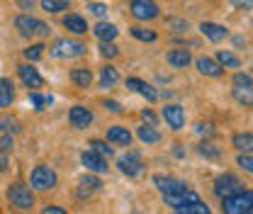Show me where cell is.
<instances>
[{
	"label": "cell",
	"instance_id": "obj_39",
	"mask_svg": "<svg viewBox=\"0 0 253 214\" xmlns=\"http://www.w3.org/2000/svg\"><path fill=\"white\" fill-rule=\"evenodd\" d=\"M234 97H236L239 102H244L246 107H251V102H253L251 88H234Z\"/></svg>",
	"mask_w": 253,
	"mask_h": 214
},
{
	"label": "cell",
	"instance_id": "obj_10",
	"mask_svg": "<svg viewBox=\"0 0 253 214\" xmlns=\"http://www.w3.org/2000/svg\"><path fill=\"white\" fill-rule=\"evenodd\" d=\"M68 122H71L73 129H88L93 124V112L83 105H73L68 110Z\"/></svg>",
	"mask_w": 253,
	"mask_h": 214
},
{
	"label": "cell",
	"instance_id": "obj_50",
	"mask_svg": "<svg viewBox=\"0 0 253 214\" xmlns=\"http://www.w3.org/2000/svg\"><path fill=\"white\" fill-rule=\"evenodd\" d=\"M5 168H7V156H5V153L0 151V173H2Z\"/></svg>",
	"mask_w": 253,
	"mask_h": 214
},
{
	"label": "cell",
	"instance_id": "obj_11",
	"mask_svg": "<svg viewBox=\"0 0 253 214\" xmlns=\"http://www.w3.org/2000/svg\"><path fill=\"white\" fill-rule=\"evenodd\" d=\"M81 163L88 168V173H107V158L105 156H100L97 151H93V149H88V151L81 153Z\"/></svg>",
	"mask_w": 253,
	"mask_h": 214
},
{
	"label": "cell",
	"instance_id": "obj_24",
	"mask_svg": "<svg viewBox=\"0 0 253 214\" xmlns=\"http://www.w3.org/2000/svg\"><path fill=\"white\" fill-rule=\"evenodd\" d=\"M117 81H120V73L115 66L107 63L100 68V88H112V86H117Z\"/></svg>",
	"mask_w": 253,
	"mask_h": 214
},
{
	"label": "cell",
	"instance_id": "obj_12",
	"mask_svg": "<svg viewBox=\"0 0 253 214\" xmlns=\"http://www.w3.org/2000/svg\"><path fill=\"white\" fill-rule=\"evenodd\" d=\"M17 76H20V81L27 86V88H44V78H42V73L32 66V63H22V66H17Z\"/></svg>",
	"mask_w": 253,
	"mask_h": 214
},
{
	"label": "cell",
	"instance_id": "obj_45",
	"mask_svg": "<svg viewBox=\"0 0 253 214\" xmlns=\"http://www.w3.org/2000/svg\"><path fill=\"white\" fill-rule=\"evenodd\" d=\"M105 110H110V112H115V115H122V112H125V107H122L117 100H105Z\"/></svg>",
	"mask_w": 253,
	"mask_h": 214
},
{
	"label": "cell",
	"instance_id": "obj_13",
	"mask_svg": "<svg viewBox=\"0 0 253 214\" xmlns=\"http://www.w3.org/2000/svg\"><path fill=\"white\" fill-rule=\"evenodd\" d=\"M154 185H156V190L161 195H168V192H180V190H185V183L183 180H178V178H173V175H163V173H156L154 178Z\"/></svg>",
	"mask_w": 253,
	"mask_h": 214
},
{
	"label": "cell",
	"instance_id": "obj_6",
	"mask_svg": "<svg viewBox=\"0 0 253 214\" xmlns=\"http://www.w3.org/2000/svg\"><path fill=\"white\" fill-rule=\"evenodd\" d=\"M161 117L166 120V124H168L173 131H180V129L185 127V110H183L180 105H175V102H168V105H163V110H161Z\"/></svg>",
	"mask_w": 253,
	"mask_h": 214
},
{
	"label": "cell",
	"instance_id": "obj_31",
	"mask_svg": "<svg viewBox=\"0 0 253 214\" xmlns=\"http://www.w3.org/2000/svg\"><path fill=\"white\" fill-rule=\"evenodd\" d=\"M231 144H234V146H236L239 151H251V149H253V136H251V131H246V134H234Z\"/></svg>",
	"mask_w": 253,
	"mask_h": 214
},
{
	"label": "cell",
	"instance_id": "obj_17",
	"mask_svg": "<svg viewBox=\"0 0 253 214\" xmlns=\"http://www.w3.org/2000/svg\"><path fill=\"white\" fill-rule=\"evenodd\" d=\"M200 32H202L210 42H214V44H219L221 39H226V34H229V30L217 25V22H202V25H200Z\"/></svg>",
	"mask_w": 253,
	"mask_h": 214
},
{
	"label": "cell",
	"instance_id": "obj_33",
	"mask_svg": "<svg viewBox=\"0 0 253 214\" xmlns=\"http://www.w3.org/2000/svg\"><path fill=\"white\" fill-rule=\"evenodd\" d=\"M68 0H42V7L46 10V12H63V10H68Z\"/></svg>",
	"mask_w": 253,
	"mask_h": 214
},
{
	"label": "cell",
	"instance_id": "obj_20",
	"mask_svg": "<svg viewBox=\"0 0 253 214\" xmlns=\"http://www.w3.org/2000/svg\"><path fill=\"white\" fill-rule=\"evenodd\" d=\"M63 27L68 32H73V34H85V32H88V22H85L81 15L68 12V15L63 17Z\"/></svg>",
	"mask_w": 253,
	"mask_h": 214
},
{
	"label": "cell",
	"instance_id": "obj_51",
	"mask_svg": "<svg viewBox=\"0 0 253 214\" xmlns=\"http://www.w3.org/2000/svg\"><path fill=\"white\" fill-rule=\"evenodd\" d=\"M173 151H175V156H178V158H183V156H185V151H183V144H175V149H173Z\"/></svg>",
	"mask_w": 253,
	"mask_h": 214
},
{
	"label": "cell",
	"instance_id": "obj_28",
	"mask_svg": "<svg viewBox=\"0 0 253 214\" xmlns=\"http://www.w3.org/2000/svg\"><path fill=\"white\" fill-rule=\"evenodd\" d=\"M30 102L34 105V110H39V112H42V110H46V107L54 102V97H51V95H42L39 90H32L30 92Z\"/></svg>",
	"mask_w": 253,
	"mask_h": 214
},
{
	"label": "cell",
	"instance_id": "obj_49",
	"mask_svg": "<svg viewBox=\"0 0 253 214\" xmlns=\"http://www.w3.org/2000/svg\"><path fill=\"white\" fill-rule=\"evenodd\" d=\"M236 7H244V10H251V2L253 0H231Z\"/></svg>",
	"mask_w": 253,
	"mask_h": 214
},
{
	"label": "cell",
	"instance_id": "obj_4",
	"mask_svg": "<svg viewBox=\"0 0 253 214\" xmlns=\"http://www.w3.org/2000/svg\"><path fill=\"white\" fill-rule=\"evenodd\" d=\"M56 183H59L56 171H51L49 166H34V171H32V175H30V187L32 190L44 192V190L56 187Z\"/></svg>",
	"mask_w": 253,
	"mask_h": 214
},
{
	"label": "cell",
	"instance_id": "obj_16",
	"mask_svg": "<svg viewBox=\"0 0 253 214\" xmlns=\"http://www.w3.org/2000/svg\"><path fill=\"white\" fill-rule=\"evenodd\" d=\"M105 139L110 144H117V146H129L131 144V131L126 127H110L107 134H105Z\"/></svg>",
	"mask_w": 253,
	"mask_h": 214
},
{
	"label": "cell",
	"instance_id": "obj_48",
	"mask_svg": "<svg viewBox=\"0 0 253 214\" xmlns=\"http://www.w3.org/2000/svg\"><path fill=\"white\" fill-rule=\"evenodd\" d=\"M34 34H39V37H49V27H46L44 22H37V30H34Z\"/></svg>",
	"mask_w": 253,
	"mask_h": 214
},
{
	"label": "cell",
	"instance_id": "obj_14",
	"mask_svg": "<svg viewBox=\"0 0 253 214\" xmlns=\"http://www.w3.org/2000/svg\"><path fill=\"white\" fill-rule=\"evenodd\" d=\"M197 71L202 73V76H207V78H221L224 76V66H221L217 59H210V56H200L197 61Z\"/></svg>",
	"mask_w": 253,
	"mask_h": 214
},
{
	"label": "cell",
	"instance_id": "obj_37",
	"mask_svg": "<svg viewBox=\"0 0 253 214\" xmlns=\"http://www.w3.org/2000/svg\"><path fill=\"white\" fill-rule=\"evenodd\" d=\"M90 149H93V151H97L100 153V156H105V158H110V156H112V146H107V141H102V139H93V141H90Z\"/></svg>",
	"mask_w": 253,
	"mask_h": 214
},
{
	"label": "cell",
	"instance_id": "obj_21",
	"mask_svg": "<svg viewBox=\"0 0 253 214\" xmlns=\"http://www.w3.org/2000/svg\"><path fill=\"white\" fill-rule=\"evenodd\" d=\"M37 17H32V15H20V17H15V30L20 32L22 37H32L34 30H37Z\"/></svg>",
	"mask_w": 253,
	"mask_h": 214
},
{
	"label": "cell",
	"instance_id": "obj_43",
	"mask_svg": "<svg viewBox=\"0 0 253 214\" xmlns=\"http://www.w3.org/2000/svg\"><path fill=\"white\" fill-rule=\"evenodd\" d=\"M166 22H168V25H170V27H173L175 32H188L190 30L188 22H185V20H178V17H168Z\"/></svg>",
	"mask_w": 253,
	"mask_h": 214
},
{
	"label": "cell",
	"instance_id": "obj_38",
	"mask_svg": "<svg viewBox=\"0 0 253 214\" xmlns=\"http://www.w3.org/2000/svg\"><path fill=\"white\" fill-rule=\"evenodd\" d=\"M195 131L200 134V136H205V139H212L214 134H217V129H214V124L212 122H200L195 127Z\"/></svg>",
	"mask_w": 253,
	"mask_h": 214
},
{
	"label": "cell",
	"instance_id": "obj_40",
	"mask_svg": "<svg viewBox=\"0 0 253 214\" xmlns=\"http://www.w3.org/2000/svg\"><path fill=\"white\" fill-rule=\"evenodd\" d=\"M234 88H253V81H251V76L249 73H236L234 76Z\"/></svg>",
	"mask_w": 253,
	"mask_h": 214
},
{
	"label": "cell",
	"instance_id": "obj_36",
	"mask_svg": "<svg viewBox=\"0 0 253 214\" xmlns=\"http://www.w3.org/2000/svg\"><path fill=\"white\" fill-rule=\"evenodd\" d=\"M100 56H102V59H117V56H120V49H117L112 42H102V44H100Z\"/></svg>",
	"mask_w": 253,
	"mask_h": 214
},
{
	"label": "cell",
	"instance_id": "obj_9",
	"mask_svg": "<svg viewBox=\"0 0 253 214\" xmlns=\"http://www.w3.org/2000/svg\"><path fill=\"white\" fill-rule=\"evenodd\" d=\"M117 166H120V171H122L125 175H129V178L144 175V163H141L139 153H126V156H122V158L117 161Z\"/></svg>",
	"mask_w": 253,
	"mask_h": 214
},
{
	"label": "cell",
	"instance_id": "obj_15",
	"mask_svg": "<svg viewBox=\"0 0 253 214\" xmlns=\"http://www.w3.org/2000/svg\"><path fill=\"white\" fill-rule=\"evenodd\" d=\"M126 88L134 92H139L141 97H146L149 102H156L158 100V90L154 86H149L146 81H141V78H126Z\"/></svg>",
	"mask_w": 253,
	"mask_h": 214
},
{
	"label": "cell",
	"instance_id": "obj_22",
	"mask_svg": "<svg viewBox=\"0 0 253 214\" xmlns=\"http://www.w3.org/2000/svg\"><path fill=\"white\" fill-rule=\"evenodd\" d=\"M81 187H78V197H90L93 192H97L100 190V178H95V175H83L81 178Z\"/></svg>",
	"mask_w": 253,
	"mask_h": 214
},
{
	"label": "cell",
	"instance_id": "obj_42",
	"mask_svg": "<svg viewBox=\"0 0 253 214\" xmlns=\"http://www.w3.org/2000/svg\"><path fill=\"white\" fill-rule=\"evenodd\" d=\"M88 10L93 12L95 17H100V20L107 17V5H102V2H88Z\"/></svg>",
	"mask_w": 253,
	"mask_h": 214
},
{
	"label": "cell",
	"instance_id": "obj_47",
	"mask_svg": "<svg viewBox=\"0 0 253 214\" xmlns=\"http://www.w3.org/2000/svg\"><path fill=\"white\" fill-rule=\"evenodd\" d=\"M42 212L44 214H66V210H63V207H56V205H49V207H44Z\"/></svg>",
	"mask_w": 253,
	"mask_h": 214
},
{
	"label": "cell",
	"instance_id": "obj_44",
	"mask_svg": "<svg viewBox=\"0 0 253 214\" xmlns=\"http://www.w3.org/2000/svg\"><path fill=\"white\" fill-rule=\"evenodd\" d=\"M12 146H15V139H12V134H2V136H0V151L7 153V151H12Z\"/></svg>",
	"mask_w": 253,
	"mask_h": 214
},
{
	"label": "cell",
	"instance_id": "obj_3",
	"mask_svg": "<svg viewBox=\"0 0 253 214\" xmlns=\"http://www.w3.org/2000/svg\"><path fill=\"white\" fill-rule=\"evenodd\" d=\"M85 44L83 42H76V39H56L54 46L49 49V54L54 59H76V56H83L85 54Z\"/></svg>",
	"mask_w": 253,
	"mask_h": 214
},
{
	"label": "cell",
	"instance_id": "obj_41",
	"mask_svg": "<svg viewBox=\"0 0 253 214\" xmlns=\"http://www.w3.org/2000/svg\"><path fill=\"white\" fill-rule=\"evenodd\" d=\"M236 163H239V168H244L246 173H251V171H253V156H251V151H244L239 158H236Z\"/></svg>",
	"mask_w": 253,
	"mask_h": 214
},
{
	"label": "cell",
	"instance_id": "obj_34",
	"mask_svg": "<svg viewBox=\"0 0 253 214\" xmlns=\"http://www.w3.org/2000/svg\"><path fill=\"white\" fill-rule=\"evenodd\" d=\"M197 151H200V156H205V158H219V149H217L210 139H205V141L197 146Z\"/></svg>",
	"mask_w": 253,
	"mask_h": 214
},
{
	"label": "cell",
	"instance_id": "obj_18",
	"mask_svg": "<svg viewBox=\"0 0 253 214\" xmlns=\"http://www.w3.org/2000/svg\"><path fill=\"white\" fill-rule=\"evenodd\" d=\"M166 61L170 63L173 68H188L190 61H192V56H190L188 49H170V51L166 54Z\"/></svg>",
	"mask_w": 253,
	"mask_h": 214
},
{
	"label": "cell",
	"instance_id": "obj_27",
	"mask_svg": "<svg viewBox=\"0 0 253 214\" xmlns=\"http://www.w3.org/2000/svg\"><path fill=\"white\" fill-rule=\"evenodd\" d=\"M129 34L134 37V39H139V42H156L158 34L154 30H146V27H139V25H131L129 27Z\"/></svg>",
	"mask_w": 253,
	"mask_h": 214
},
{
	"label": "cell",
	"instance_id": "obj_25",
	"mask_svg": "<svg viewBox=\"0 0 253 214\" xmlns=\"http://www.w3.org/2000/svg\"><path fill=\"white\" fill-rule=\"evenodd\" d=\"M15 100V86L10 78H0V107H10Z\"/></svg>",
	"mask_w": 253,
	"mask_h": 214
},
{
	"label": "cell",
	"instance_id": "obj_52",
	"mask_svg": "<svg viewBox=\"0 0 253 214\" xmlns=\"http://www.w3.org/2000/svg\"><path fill=\"white\" fill-rule=\"evenodd\" d=\"M20 5H22V7H27V10H32V0H20Z\"/></svg>",
	"mask_w": 253,
	"mask_h": 214
},
{
	"label": "cell",
	"instance_id": "obj_5",
	"mask_svg": "<svg viewBox=\"0 0 253 214\" xmlns=\"http://www.w3.org/2000/svg\"><path fill=\"white\" fill-rule=\"evenodd\" d=\"M129 12H131L134 20L149 22V20H156L161 15V7H158L156 0H131L129 2Z\"/></svg>",
	"mask_w": 253,
	"mask_h": 214
},
{
	"label": "cell",
	"instance_id": "obj_46",
	"mask_svg": "<svg viewBox=\"0 0 253 214\" xmlns=\"http://www.w3.org/2000/svg\"><path fill=\"white\" fill-rule=\"evenodd\" d=\"M141 120H144L146 124H154V127H156V115H154L149 107H146V110H141Z\"/></svg>",
	"mask_w": 253,
	"mask_h": 214
},
{
	"label": "cell",
	"instance_id": "obj_19",
	"mask_svg": "<svg viewBox=\"0 0 253 214\" xmlns=\"http://www.w3.org/2000/svg\"><path fill=\"white\" fill-rule=\"evenodd\" d=\"M93 34L100 39V42H115V39H117V34H120V30H117L112 22H105V20H102V22H97V25H95Z\"/></svg>",
	"mask_w": 253,
	"mask_h": 214
},
{
	"label": "cell",
	"instance_id": "obj_29",
	"mask_svg": "<svg viewBox=\"0 0 253 214\" xmlns=\"http://www.w3.org/2000/svg\"><path fill=\"white\" fill-rule=\"evenodd\" d=\"M20 129H22L20 120H15V117H10V115H0V131H5V134H17Z\"/></svg>",
	"mask_w": 253,
	"mask_h": 214
},
{
	"label": "cell",
	"instance_id": "obj_8",
	"mask_svg": "<svg viewBox=\"0 0 253 214\" xmlns=\"http://www.w3.org/2000/svg\"><path fill=\"white\" fill-rule=\"evenodd\" d=\"M163 202L170 207V210H178V207H183V205H190V202H200V195L195 192V190H180V192H168V195H163Z\"/></svg>",
	"mask_w": 253,
	"mask_h": 214
},
{
	"label": "cell",
	"instance_id": "obj_26",
	"mask_svg": "<svg viewBox=\"0 0 253 214\" xmlns=\"http://www.w3.org/2000/svg\"><path fill=\"white\" fill-rule=\"evenodd\" d=\"M136 136H139L141 144H158V141H161V134L156 131L154 124H144V127H139V129H136Z\"/></svg>",
	"mask_w": 253,
	"mask_h": 214
},
{
	"label": "cell",
	"instance_id": "obj_35",
	"mask_svg": "<svg viewBox=\"0 0 253 214\" xmlns=\"http://www.w3.org/2000/svg\"><path fill=\"white\" fill-rule=\"evenodd\" d=\"M44 49H46L44 44H30V46L25 49V59H27V61H39V59L44 56Z\"/></svg>",
	"mask_w": 253,
	"mask_h": 214
},
{
	"label": "cell",
	"instance_id": "obj_7",
	"mask_svg": "<svg viewBox=\"0 0 253 214\" xmlns=\"http://www.w3.org/2000/svg\"><path fill=\"white\" fill-rule=\"evenodd\" d=\"M239 190H244V187H241V180H239L236 175H231V173H224V175H219V178L214 180V195H217L219 200L234 195V192H239Z\"/></svg>",
	"mask_w": 253,
	"mask_h": 214
},
{
	"label": "cell",
	"instance_id": "obj_23",
	"mask_svg": "<svg viewBox=\"0 0 253 214\" xmlns=\"http://www.w3.org/2000/svg\"><path fill=\"white\" fill-rule=\"evenodd\" d=\"M71 83L78 86V88H90V83H93L90 68H73L71 71Z\"/></svg>",
	"mask_w": 253,
	"mask_h": 214
},
{
	"label": "cell",
	"instance_id": "obj_30",
	"mask_svg": "<svg viewBox=\"0 0 253 214\" xmlns=\"http://www.w3.org/2000/svg\"><path fill=\"white\" fill-rule=\"evenodd\" d=\"M217 61L224 66V68H241V59L236 56V54H231V51H217Z\"/></svg>",
	"mask_w": 253,
	"mask_h": 214
},
{
	"label": "cell",
	"instance_id": "obj_1",
	"mask_svg": "<svg viewBox=\"0 0 253 214\" xmlns=\"http://www.w3.org/2000/svg\"><path fill=\"white\" fill-rule=\"evenodd\" d=\"M221 210L226 214H251L253 192L251 190H239V192L224 197V200H221Z\"/></svg>",
	"mask_w": 253,
	"mask_h": 214
},
{
	"label": "cell",
	"instance_id": "obj_32",
	"mask_svg": "<svg viewBox=\"0 0 253 214\" xmlns=\"http://www.w3.org/2000/svg\"><path fill=\"white\" fill-rule=\"evenodd\" d=\"M178 214H210V207L200 200V202H190V205H183L175 210Z\"/></svg>",
	"mask_w": 253,
	"mask_h": 214
},
{
	"label": "cell",
	"instance_id": "obj_2",
	"mask_svg": "<svg viewBox=\"0 0 253 214\" xmlns=\"http://www.w3.org/2000/svg\"><path fill=\"white\" fill-rule=\"evenodd\" d=\"M7 202L15 210H32L34 207V192L30 185L25 183H12L7 187Z\"/></svg>",
	"mask_w": 253,
	"mask_h": 214
}]
</instances>
